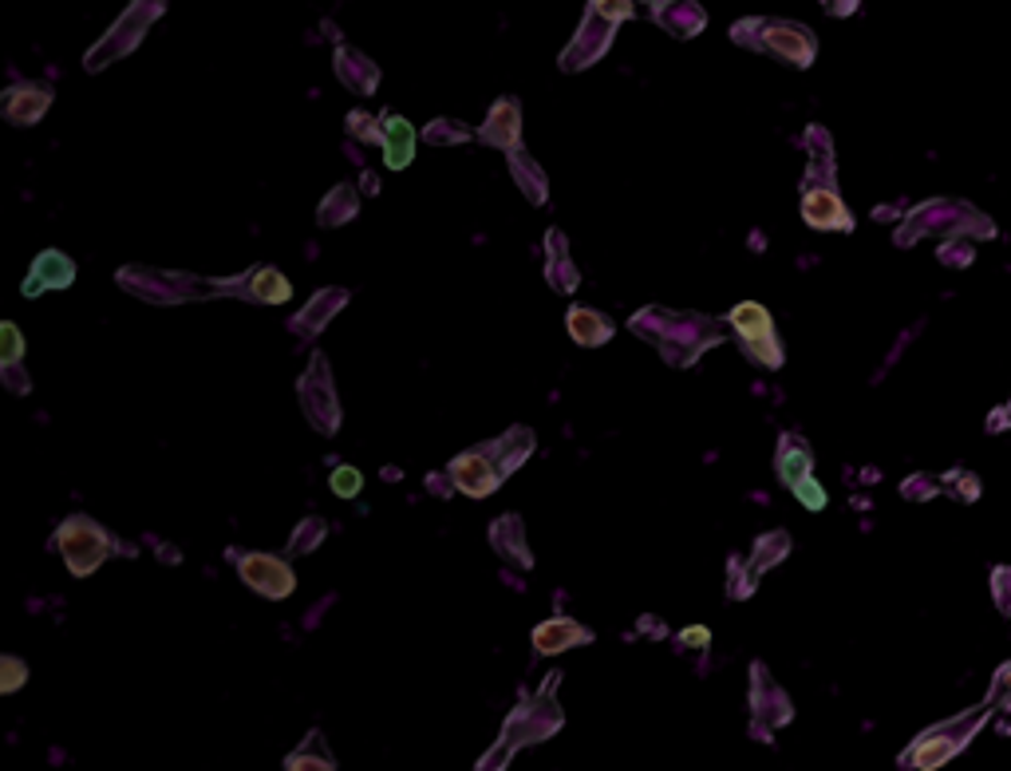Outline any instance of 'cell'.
Returning <instances> with one entry per match:
<instances>
[{
	"label": "cell",
	"mask_w": 1011,
	"mask_h": 771,
	"mask_svg": "<svg viewBox=\"0 0 1011 771\" xmlns=\"http://www.w3.org/2000/svg\"><path fill=\"white\" fill-rule=\"evenodd\" d=\"M324 538H329V522L324 519H300V526L293 531V538H289V550L293 554H312Z\"/></svg>",
	"instance_id": "cell-30"
},
{
	"label": "cell",
	"mask_w": 1011,
	"mask_h": 771,
	"mask_svg": "<svg viewBox=\"0 0 1011 771\" xmlns=\"http://www.w3.org/2000/svg\"><path fill=\"white\" fill-rule=\"evenodd\" d=\"M380 127H383V158H388V167L403 170L415 158V131H412V123H407V119H400V115H383Z\"/></svg>",
	"instance_id": "cell-19"
},
{
	"label": "cell",
	"mask_w": 1011,
	"mask_h": 771,
	"mask_svg": "<svg viewBox=\"0 0 1011 771\" xmlns=\"http://www.w3.org/2000/svg\"><path fill=\"white\" fill-rule=\"evenodd\" d=\"M163 16V4L158 0H139V4H131V9L115 21V28L107 32L104 40L95 44L92 52L83 56V68L87 72H99V68H107V63H115V60H123V56H131L139 44H143V36H146V28Z\"/></svg>",
	"instance_id": "cell-4"
},
{
	"label": "cell",
	"mask_w": 1011,
	"mask_h": 771,
	"mask_svg": "<svg viewBox=\"0 0 1011 771\" xmlns=\"http://www.w3.org/2000/svg\"><path fill=\"white\" fill-rule=\"evenodd\" d=\"M344 305H348V293H344V289H320L317 297H312V301L305 305L297 317H293V333H297V336H317L320 329L332 321V317L341 313Z\"/></svg>",
	"instance_id": "cell-16"
},
{
	"label": "cell",
	"mask_w": 1011,
	"mask_h": 771,
	"mask_svg": "<svg viewBox=\"0 0 1011 771\" xmlns=\"http://www.w3.org/2000/svg\"><path fill=\"white\" fill-rule=\"evenodd\" d=\"M246 297H249V301H261V305H285L293 297V285L285 282V273H281V270H273V265H261V270L249 273Z\"/></svg>",
	"instance_id": "cell-23"
},
{
	"label": "cell",
	"mask_w": 1011,
	"mask_h": 771,
	"mask_svg": "<svg viewBox=\"0 0 1011 771\" xmlns=\"http://www.w3.org/2000/svg\"><path fill=\"white\" fill-rule=\"evenodd\" d=\"M530 451H534V431L530 428H510L502 439H495V448H490V459H495L498 475H510V471H518L522 463L530 459Z\"/></svg>",
	"instance_id": "cell-20"
},
{
	"label": "cell",
	"mask_w": 1011,
	"mask_h": 771,
	"mask_svg": "<svg viewBox=\"0 0 1011 771\" xmlns=\"http://www.w3.org/2000/svg\"><path fill=\"white\" fill-rule=\"evenodd\" d=\"M661 24H668L680 36H692V32L703 28V12L695 4H668V9H661Z\"/></svg>",
	"instance_id": "cell-29"
},
{
	"label": "cell",
	"mask_w": 1011,
	"mask_h": 771,
	"mask_svg": "<svg viewBox=\"0 0 1011 771\" xmlns=\"http://www.w3.org/2000/svg\"><path fill=\"white\" fill-rule=\"evenodd\" d=\"M629 12H632L629 4H593V9L585 12V21H581L573 44H569L566 56H561V68H566V72H578V68H588L593 60H600L612 40V32H617V24L625 21Z\"/></svg>",
	"instance_id": "cell-6"
},
{
	"label": "cell",
	"mask_w": 1011,
	"mask_h": 771,
	"mask_svg": "<svg viewBox=\"0 0 1011 771\" xmlns=\"http://www.w3.org/2000/svg\"><path fill=\"white\" fill-rule=\"evenodd\" d=\"M806 471H810V455L798 439H783V455H778V475H783L790 487L806 483Z\"/></svg>",
	"instance_id": "cell-28"
},
{
	"label": "cell",
	"mask_w": 1011,
	"mask_h": 771,
	"mask_svg": "<svg viewBox=\"0 0 1011 771\" xmlns=\"http://www.w3.org/2000/svg\"><path fill=\"white\" fill-rule=\"evenodd\" d=\"M75 282V265L68 253L60 250H44L40 258L32 261V273L24 282V297H36L44 289H68Z\"/></svg>",
	"instance_id": "cell-13"
},
{
	"label": "cell",
	"mask_w": 1011,
	"mask_h": 771,
	"mask_svg": "<svg viewBox=\"0 0 1011 771\" xmlns=\"http://www.w3.org/2000/svg\"><path fill=\"white\" fill-rule=\"evenodd\" d=\"M0 380H4V388H9V392H16V396L32 392V380H28V372H24V365H4V368H0Z\"/></svg>",
	"instance_id": "cell-36"
},
{
	"label": "cell",
	"mask_w": 1011,
	"mask_h": 771,
	"mask_svg": "<svg viewBox=\"0 0 1011 771\" xmlns=\"http://www.w3.org/2000/svg\"><path fill=\"white\" fill-rule=\"evenodd\" d=\"M732 324L735 333H739V341L747 344V353L759 356L763 365H778L783 360V353H778V341H774L771 333V317H766V309H759V305H739L732 313Z\"/></svg>",
	"instance_id": "cell-9"
},
{
	"label": "cell",
	"mask_w": 1011,
	"mask_h": 771,
	"mask_svg": "<svg viewBox=\"0 0 1011 771\" xmlns=\"http://www.w3.org/2000/svg\"><path fill=\"white\" fill-rule=\"evenodd\" d=\"M554 688H558V673L546 680V688L534 697V704L518 709L514 716L505 720L502 740L478 760V771H505L510 756H514L522 744H542L546 736H554V732L561 728V709H558V700H554Z\"/></svg>",
	"instance_id": "cell-1"
},
{
	"label": "cell",
	"mask_w": 1011,
	"mask_h": 771,
	"mask_svg": "<svg viewBox=\"0 0 1011 771\" xmlns=\"http://www.w3.org/2000/svg\"><path fill=\"white\" fill-rule=\"evenodd\" d=\"M360 487H364V479H360V471H356V467H336V471H332V490H336L341 499H352V495H356Z\"/></svg>",
	"instance_id": "cell-35"
},
{
	"label": "cell",
	"mask_w": 1011,
	"mask_h": 771,
	"mask_svg": "<svg viewBox=\"0 0 1011 771\" xmlns=\"http://www.w3.org/2000/svg\"><path fill=\"white\" fill-rule=\"evenodd\" d=\"M483 143H490V146H502L505 155L510 151H518V143H522V107H518V99H498L495 107H490V115H486V123H483Z\"/></svg>",
	"instance_id": "cell-12"
},
{
	"label": "cell",
	"mask_w": 1011,
	"mask_h": 771,
	"mask_svg": "<svg viewBox=\"0 0 1011 771\" xmlns=\"http://www.w3.org/2000/svg\"><path fill=\"white\" fill-rule=\"evenodd\" d=\"M451 483L463 495H471V499H486V495L498 490L502 475H498L495 459H486L483 451H466V455H459L451 463Z\"/></svg>",
	"instance_id": "cell-10"
},
{
	"label": "cell",
	"mask_w": 1011,
	"mask_h": 771,
	"mask_svg": "<svg viewBox=\"0 0 1011 771\" xmlns=\"http://www.w3.org/2000/svg\"><path fill=\"white\" fill-rule=\"evenodd\" d=\"M285 771H336V760H332V751H329V744H324V736H320V732H312L309 740L300 744L289 760H285Z\"/></svg>",
	"instance_id": "cell-27"
},
{
	"label": "cell",
	"mask_w": 1011,
	"mask_h": 771,
	"mask_svg": "<svg viewBox=\"0 0 1011 771\" xmlns=\"http://www.w3.org/2000/svg\"><path fill=\"white\" fill-rule=\"evenodd\" d=\"M806 222L810 226H837V229H849L854 222H849V214L842 210V202H837V194L830 187L825 190H810L806 194Z\"/></svg>",
	"instance_id": "cell-24"
},
{
	"label": "cell",
	"mask_w": 1011,
	"mask_h": 771,
	"mask_svg": "<svg viewBox=\"0 0 1011 771\" xmlns=\"http://www.w3.org/2000/svg\"><path fill=\"white\" fill-rule=\"evenodd\" d=\"M24 680H28V665L16 657H0V697L4 692H16V688H24Z\"/></svg>",
	"instance_id": "cell-32"
},
{
	"label": "cell",
	"mask_w": 1011,
	"mask_h": 771,
	"mask_svg": "<svg viewBox=\"0 0 1011 771\" xmlns=\"http://www.w3.org/2000/svg\"><path fill=\"white\" fill-rule=\"evenodd\" d=\"M759 36H763V48L778 52L783 60L810 63V56H814V36L806 28H798V24H763Z\"/></svg>",
	"instance_id": "cell-14"
},
{
	"label": "cell",
	"mask_w": 1011,
	"mask_h": 771,
	"mask_svg": "<svg viewBox=\"0 0 1011 771\" xmlns=\"http://www.w3.org/2000/svg\"><path fill=\"white\" fill-rule=\"evenodd\" d=\"M234 558V566H238V573L246 578L249 590H258V594L273 597V602H281V597L293 594V585H297V578H293L289 562H281V558H269V554H229Z\"/></svg>",
	"instance_id": "cell-8"
},
{
	"label": "cell",
	"mask_w": 1011,
	"mask_h": 771,
	"mask_svg": "<svg viewBox=\"0 0 1011 771\" xmlns=\"http://www.w3.org/2000/svg\"><path fill=\"white\" fill-rule=\"evenodd\" d=\"M585 641H593V633H588L585 626H578L573 617H554V621H542V626L534 629L537 653H561V649L585 645Z\"/></svg>",
	"instance_id": "cell-18"
},
{
	"label": "cell",
	"mask_w": 1011,
	"mask_h": 771,
	"mask_svg": "<svg viewBox=\"0 0 1011 771\" xmlns=\"http://www.w3.org/2000/svg\"><path fill=\"white\" fill-rule=\"evenodd\" d=\"M505 158H510V175H514V182L522 187V194H526L534 206H542L549 194V182H546V175H542V167H537L526 151H510Z\"/></svg>",
	"instance_id": "cell-25"
},
{
	"label": "cell",
	"mask_w": 1011,
	"mask_h": 771,
	"mask_svg": "<svg viewBox=\"0 0 1011 771\" xmlns=\"http://www.w3.org/2000/svg\"><path fill=\"white\" fill-rule=\"evenodd\" d=\"M56 550L63 554V562H68V570H72L75 578H87V573L99 570L104 558L111 554V534H107L95 519H87V514H72V519L56 531Z\"/></svg>",
	"instance_id": "cell-5"
},
{
	"label": "cell",
	"mask_w": 1011,
	"mask_h": 771,
	"mask_svg": "<svg viewBox=\"0 0 1011 771\" xmlns=\"http://www.w3.org/2000/svg\"><path fill=\"white\" fill-rule=\"evenodd\" d=\"M356 210H360V202H356V187L341 182V187L329 190V199L320 202L317 222H320V226H344V222L356 218Z\"/></svg>",
	"instance_id": "cell-26"
},
{
	"label": "cell",
	"mask_w": 1011,
	"mask_h": 771,
	"mask_svg": "<svg viewBox=\"0 0 1011 771\" xmlns=\"http://www.w3.org/2000/svg\"><path fill=\"white\" fill-rule=\"evenodd\" d=\"M300 407H305V416H309V424L317 431H324V436H332V431L341 428V400H336V380H332V368H329V356L317 353L312 356L309 372L300 376Z\"/></svg>",
	"instance_id": "cell-7"
},
{
	"label": "cell",
	"mask_w": 1011,
	"mask_h": 771,
	"mask_svg": "<svg viewBox=\"0 0 1011 771\" xmlns=\"http://www.w3.org/2000/svg\"><path fill=\"white\" fill-rule=\"evenodd\" d=\"M569 324V336L578 344H585V348H593V344H605L612 336V321L609 317H600L597 309H581V305H573L566 317Z\"/></svg>",
	"instance_id": "cell-22"
},
{
	"label": "cell",
	"mask_w": 1011,
	"mask_h": 771,
	"mask_svg": "<svg viewBox=\"0 0 1011 771\" xmlns=\"http://www.w3.org/2000/svg\"><path fill=\"white\" fill-rule=\"evenodd\" d=\"M348 131L352 135H364V143H383V127L376 123L372 115H364V111L348 115Z\"/></svg>",
	"instance_id": "cell-34"
},
{
	"label": "cell",
	"mask_w": 1011,
	"mask_h": 771,
	"mask_svg": "<svg viewBox=\"0 0 1011 771\" xmlns=\"http://www.w3.org/2000/svg\"><path fill=\"white\" fill-rule=\"evenodd\" d=\"M546 253H549V270H546V277H549V285L558 293H573L578 289V270H573V261H569V246H566V234L561 229H549L546 234Z\"/></svg>",
	"instance_id": "cell-21"
},
{
	"label": "cell",
	"mask_w": 1011,
	"mask_h": 771,
	"mask_svg": "<svg viewBox=\"0 0 1011 771\" xmlns=\"http://www.w3.org/2000/svg\"><path fill=\"white\" fill-rule=\"evenodd\" d=\"M119 285L131 289L134 297L155 305H170V301H202V297H226V293H246L249 273L238 282H202V277H190V273H163V270H146V265H127L119 273Z\"/></svg>",
	"instance_id": "cell-2"
},
{
	"label": "cell",
	"mask_w": 1011,
	"mask_h": 771,
	"mask_svg": "<svg viewBox=\"0 0 1011 771\" xmlns=\"http://www.w3.org/2000/svg\"><path fill=\"white\" fill-rule=\"evenodd\" d=\"M466 139H471V131L463 123H454V119H439V123L427 127V143H466Z\"/></svg>",
	"instance_id": "cell-33"
},
{
	"label": "cell",
	"mask_w": 1011,
	"mask_h": 771,
	"mask_svg": "<svg viewBox=\"0 0 1011 771\" xmlns=\"http://www.w3.org/2000/svg\"><path fill=\"white\" fill-rule=\"evenodd\" d=\"M632 329H637L640 336H652V341L661 344L671 365H688L692 356H700L703 344L715 341V333H703L700 317H671V313H661V309L640 313L637 321H632Z\"/></svg>",
	"instance_id": "cell-3"
},
{
	"label": "cell",
	"mask_w": 1011,
	"mask_h": 771,
	"mask_svg": "<svg viewBox=\"0 0 1011 771\" xmlns=\"http://www.w3.org/2000/svg\"><path fill=\"white\" fill-rule=\"evenodd\" d=\"M24 356V336L12 321H0V368L4 365H21Z\"/></svg>",
	"instance_id": "cell-31"
},
{
	"label": "cell",
	"mask_w": 1011,
	"mask_h": 771,
	"mask_svg": "<svg viewBox=\"0 0 1011 771\" xmlns=\"http://www.w3.org/2000/svg\"><path fill=\"white\" fill-rule=\"evenodd\" d=\"M490 546L502 554L505 562L526 566V570L534 566V554H530V546H526V526H522L518 514H502V519L490 526Z\"/></svg>",
	"instance_id": "cell-17"
},
{
	"label": "cell",
	"mask_w": 1011,
	"mask_h": 771,
	"mask_svg": "<svg viewBox=\"0 0 1011 771\" xmlns=\"http://www.w3.org/2000/svg\"><path fill=\"white\" fill-rule=\"evenodd\" d=\"M52 107V92L40 84H16L9 87V92H0V115L9 119V123H36L44 111Z\"/></svg>",
	"instance_id": "cell-11"
},
{
	"label": "cell",
	"mask_w": 1011,
	"mask_h": 771,
	"mask_svg": "<svg viewBox=\"0 0 1011 771\" xmlns=\"http://www.w3.org/2000/svg\"><path fill=\"white\" fill-rule=\"evenodd\" d=\"M336 75H341V84L356 95H372L376 87H380V68H376L364 52L348 48V44L336 48Z\"/></svg>",
	"instance_id": "cell-15"
}]
</instances>
